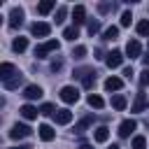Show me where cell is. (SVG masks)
Masks as SVG:
<instances>
[{
	"label": "cell",
	"mask_w": 149,
	"mask_h": 149,
	"mask_svg": "<svg viewBox=\"0 0 149 149\" xmlns=\"http://www.w3.org/2000/svg\"><path fill=\"white\" fill-rule=\"evenodd\" d=\"M123 86V79L121 77H107L105 79V91H119Z\"/></svg>",
	"instance_id": "cell-12"
},
{
	"label": "cell",
	"mask_w": 149,
	"mask_h": 149,
	"mask_svg": "<svg viewBox=\"0 0 149 149\" xmlns=\"http://www.w3.org/2000/svg\"><path fill=\"white\" fill-rule=\"evenodd\" d=\"M86 100H88V105H91V107H95V109H100V107L105 105V100H102L100 95H95V93H91V95H88Z\"/></svg>",
	"instance_id": "cell-23"
},
{
	"label": "cell",
	"mask_w": 149,
	"mask_h": 149,
	"mask_svg": "<svg viewBox=\"0 0 149 149\" xmlns=\"http://www.w3.org/2000/svg\"><path fill=\"white\" fill-rule=\"evenodd\" d=\"M54 7H56V0H42L37 5V14H49Z\"/></svg>",
	"instance_id": "cell-18"
},
{
	"label": "cell",
	"mask_w": 149,
	"mask_h": 149,
	"mask_svg": "<svg viewBox=\"0 0 149 149\" xmlns=\"http://www.w3.org/2000/svg\"><path fill=\"white\" fill-rule=\"evenodd\" d=\"M58 40H47V42H42V44H37L35 47V56L37 58H47L51 51H58Z\"/></svg>",
	"instance_id": "cell-1"
},
{
	"label": "cell",
	"mask_w": 149,
	"mask_h": 149,
	"mask_svg": "<svg viewBox=\"0 0 149 149\" xmlns=\"http://www.w3.org/2000/svg\"><path fill=\"white\" fill-rule=\"evenodd\" d=\"M12 74H16V72H14V65H12V63H2V65H0V79H2V81H9Z\"/></svg>",
	"instance_id": "cell-14"
},
{
	"label": "cell",
	"mask_w": 149,
	"mask_h": 149,
	"mask_svg": "<svg viewBox=\"0 0 149 149\" xmlns=\"http://www.w3.org/2000/svg\"><path fill=\"white\" fill-rule=\"evenodd\" d=\"M54 135H56V133H54V128H51L49 123H42V126H40V137H42L44 142H51Z\"/></svg>",
	"instance_id": "cell-17"
},
{
	"label": "cell",
	"mask_w": 149,
	"mask_h": 149,
	"mask_svg": "<svg viewBox=\"0 0 149 149\" xmlns=\"http://www.w3.org/2000/svg\"><path fill=\"white\" fill-rule=\"evenodd\" d=\"M19 112H21V116H23V119H37V114H40V109H37V107H33V105H23Z\"/></svg>",
	"instance_id": "cell-16"
},
{
	"label": "cell",
	"mask_w": 149,
	"mask_h": 149,
	"mask_svg": "<svg viewBox=\"0 0 149 149\" xmlns=\"http://www.w3.org/2000/svg\"><path fill=\"white\" fill-rule=\"evenodd\" d=\"M119 37V28L116 26H109L105 33H102V40H116Z\"/></svg>",
	"instance_id": "cell-25"
},
{
	"label": "cell",
	"mask_w": 149,
	"mask_h": 149,
	"mask_svg": "<svg viewBox=\"0 0 149 149\" xmlns=\"http://www.w3.org/2000/svg\"><path fill=\"white\" fill-rule=\"evenodd\" d=\"M63 37H65V40H74V37H79V33H77V26H70V28H65V30H63Z\"/></svg>",
	"instance_id": "cell-28"
},
{
	"label": "cell",
	"mask_w": 149,
	"mask_h": 149,
	"mask_svg": "<svg viewBox=\"0 0 149 149\" xmlns=\"http://www.w3.org/2000/svg\"><path fill=\"white\" fill-rule=\"evenodd\" d=\"M130 21H133V14H130V12H123V14H121V26L126 28V26H130Z\"/></svg>",
	"instance_id": "cell-34"
},
{
	"label": "cell",
	"mask_w": 149,
	"mask_h": 149,
	"mask_svg": "<svg viewBox=\"0 0 149 149\" xmlns=\"http://www.w3.org/2000/svg\"><path fill=\"white\" fill-rule=\"evenodd\" d=\"M54 119H56V123H61V126H68V123L72 121V112H70V109H58V112L54 114Z\"/></svg>",
	"instance_id": "cell-11"
},
{
	"label": "cell",
	"mask_w": 149,
	"mask_h": 149,
	"mask_svg": "<svg viewBox=\"0 0 149 149\" xmlns=\"http://www.w3.org/2000/svg\"><path fill=\"white\" fill-rule=\"evenodd\" d=\"M112 107L119 109V112L126 109V98H123V95H114V98H112Z\"/></svg>",
	"instance_id": "cell-26"
},
{
	"label": "cell",
	"mask_w": 149,
	"mask_h": 149,
	"mask_svg": "<svg viewBox=\"0 0 149 149\" xmlns=\"http://www.w3.org/2000/svg\"><path fill=\"white\" fill-rule=\"evenodd\" d=\"M109 149H121V147H119V144H112V147H109Z\"/></svg>",
	"instance_id": "cell-39"
},
{
	"label": "cell",
	"mask_w": 149,
	"mask_h": 149,
	"mask_svg": "<svg viewBox=\"0 0 149 149\" xmlns=\"http://www.w3.org/2000/svg\"><path fill=\"white\" fill-rule=\"evenodd\" d=\"M61 100L68 102V105H72V102L79 100V91H77L74 86H63V88H61Z\"/></svg>",
	"instance_id": "cell-2"
},
{
	"label": "cell",
	"mask_w": 149,
	"mask_h": 149,
	"mask_svg": "<svg viewBox=\"0 0 149 149\" xmlns=\"http://www.w3.org/2000/svg\"><path fill=\"white\" fill-rule=\"evenodd\" d=\"M135 121L133 119H126V121H121V126H119V137H130V133L135 130Z\"/></svg>",
	"instance_id": "cell-9"
},
{
	"label": "cell",
	"mask_w": 149,
	"mask_h": 149,
	"mask_svg": "<svg viewBox=\"0 0 149 149\" xmlns=\"http://www.w3.org/2000/svg\"><path fill=\"white\" fill-rule=\"evenodd\" d=\"M142 61H144V65H147V68H149V47H147V54H144V56H142Z\"/></svg>",
	"instance_id": "cell-37"
},
{
	"label": "cell",
	"mask_w": 149,
	"mask_h": 149,
	"mask_svg": "<svg viewBox=\"0 0 149 149\" xmlns=\"http://www.w3.org/2000/svg\"><path fill=\"white\" fill-rule=\"evenodd\" d=\"M74 77H81L84 88H93V84H95V72L93 70H79V72H74Z\"/></svg>",
	"instance_id": "cell-4"
},
{
	"label": "cell",
	"mask_w": 149,
	"mask_h": 149,
	"mask_svg": "<svg viewBox=\"0 0 149 149\" xmlns=\"http://www.w3.org/2000/svg\"><path fill=\"white\" fill-rule=\"evenodd\" d=\"M114 9H116L114 2H100V5H98V12H100V14H107V12H114Z\"/></svg>",
	"instance_id": "cell-27"
},
{
	"label": "cell",
	"mask_w": 149,
	"mask_h": 149,
	"mask_svg": "<svg viewBox=\"0 0 149 149\" xmlns=\"http://www.w3.org/2000/svg\"><path fill=\"white\" fill-rule=\"evenodd\" d=\"M23 98H26V100H37V98H42V88L35 86V84H30V86L23 88Z\"/></svg>",
	"instance_id": "cell-10"
},
{
	"label": "cell",
	"mask_w": 149,
	"mask_h": 149,
	"mask_svg": "<svg viewBox=\"0 0 149 149\" xmlns=\"http://www.w3.org/2000/svg\"><path fill=\"white\" fill-rule=\"evenodd\" d=\"M58 109H54V105H49V102H44L42 107H40V114H44V116H49V114H56Z\"/></svg>",
	"instance_id": "cell-33"
},
{
	"label": "cell",
	"mask_w": 149,
	"mask_h": 149,
	"mask_svg": "<svg viewBox=\"0 0 149 149\" xmlns=\"http://www.w3.org/2000/svg\"><path fill=\"white\" fill-rule=\"evenodd\" d=\"M135 30H137V35H142V37H149V19H142V21H137Z\"/></svg>",
	"instance_id": "cell-20"
},
{
	"label": "cell",
	"mask_w": 149,
	"mask_h": 149,
	"mask_svg": "<svg viewBox=\"0 0 149 149\" xmlns=\"http://www.w3.org/2000/svg\"><path fill=\"white\" fill-rule=\"evenodd\" d=\"M133 149H147V140L142 135H135L133 137Z\"/></svg>",
	"instance_id": "cell-29"
},
{
	"label": "cell",
	"mask_w": 149,
	"mask_h": 149,
	"mask_svg": "<svg viewBox=\"0 0 149 149\" xmlns=\"http://www.w3.org/2000/svg\"><path fill=\"white\" fill-rule=\"evenodd\" d=\"M140 54H142V47H140V42H137V40H130V42L126 44V56L133 61V58H137Z\"/></svg>",
	"instance_id": "cell-8"
},
{
	"label": "cell",
	"mask_w": 149,
	"mask_h": 149,
	"mask_svg": "<svg viewBox=\"0 0 149 149\" xmlns=\"http://www.w3.org/2000/svg\"><path fill=\"white\" fill-rule=\"evenodd\" d=\"M28 135H30V128L26 123H14L12 130H9V137L12 140H21V137H28Z\"/></svg>",
	"instance_id": "cell-5"
},
{
	"label": "cell",
	"mask_w": 149,
	"mask_h": 149,
	"mask_svg": "<svg viewBox=\"0 0 149 149\" xmlns=\"http://www.w3.org/2000/svg\"><path fill=\"white\" fill-rule=\"evenodd\" d=\"M21 81H23V74H14L9 81H5V88H7V91H14V88H19Z\"/></svg>",
	"instance_id": "cell-21"
},
{
	"label": "cell",
	"mask_w": 149,
	"mask_h": 149,
	"mask_svg": "<svg viewBox=\"0 0 149 149\" xmlns=\"http://www.w3.org/2000/svg\"><path fill=\"white\" fill-rule=\"evenodd\" d=\"M140 84H142V86H149V68L142 70V74H140Z\"/></svg>",
	"instance_id": "cell-35"
},
{
	"label": "cell",
	"mask_w": 149,
	"mask_h": 149,
	"mask_svg": "<svg viewBox=\"0 0 149 149\" xmlns=\"http://www.w3.org/2000/svg\"><path fill=\"white\" fill-rule=\"evenodd\" d=\"M12 149H33L30 144H21V147H12Z\"/></svg>",
	"instance_id": "cell-38"
},
{
	"label": "cell",
	"mask_w": 149,
	"mask_h": 149,
	"mask_svg": "<svg viewBox=\"0 0 149 149\" xmlns=\"http://www.w3.org/2000/svg\"><path fill=\"white\" fill-rule=\"evenodd\" d=\"M30 33H33L35 37H47V35L51 33V26L44 23V21H35V23L30 26Z\"/></svg>",
	"instance_id": "cell-3"
},
{
	"label": "cell",
	"mask_w": 149,
	"mask_h": 149,
	"mask_svg": "<svg viewBox=\"0 0 149 149\" xmlns=\"http://www.w3.org/2000/svg\"><path fill=\"white\" fill-rule=\"evenodd\" d=\"M79 149H91V147H88V144H81V147H79Z\"/></svg>",
	"instance_id": "cell-40"
},
{
	"label": "cell",
	"mask_w": 149,
	"mask_h": 149,
	"mask_svg": "<svg viewBox=\"0 0 149 149\" xmlns=\"http://www.w3.org/2000/svg\"><path fill=\"white\" fill-rule=\"evenodd\" d=\"M65 16H68V7H58L54 19H56V23H63V21H65Z\"/></svg>",
	"instance_id": "cell-30"
},
{
	"label": "cell",
	"mask_w": 149,
	"mask_h": 149,
	"mask_svg": "<svg viewBox=\"0 0 149 149\" xmlns=\"http://www.w3.org/2000/svg\"><path fill=\"white\" fill-rule=\"evenodd\" d=\"M12 49H14L16 54H21V51H26V49H28V40H26V37H16V40L12 42Z\"/></svg>",
	"instance_id": "cell-19"
},
{
	"label": "cell",
	"mask_w": 149,
	"mask_h": 149,
	"mask_svg": "<svg viewBox=\"0 0 149 149\" xmlns=\"http://www.w3.org/2000/svg\"><path fill=\"white\" fill-rule=\"evenodd\" d=\"M147 107V95L144 93H137L135 95V102H133V107H130V112H142Z\"/></svg>",
	"instance_id": "cell-15"
},
{
	"label": "cell",
	"mask_w": 149,
	"mask_h": 149,
	"mask_svg": "<svg viewBox=\"0 0 149 149\" xmlns=\"http://www.w3.org/2000/svg\"><path fill=\"white\" fill-rule=\"evenodd\" d=\"M107 137H109V128L107 126L95 128V142H107Z\"/></svg>",
	"instance_id": "cell-22"
},
{
	"label": "cell",
	"mask_w": 149,
	"mask_h": 149,
	"mask_svg": "<svg viewBox=\"0 0 149 149\" xmlns=\"http://www.w3.org/2000/svg\"><path fill=\"white\" fill-rule=\"evenodd\" d=\"M84 56H86V47H81V44H79V47H74V49H72V58L81 61Z\"/></svg>",
	"instance_id": "cell-31"
},
{
	"label": "cell",
	"mask_w": 149,
	"mask_h": 149,
	"mask_svg": "<svg viewBox=\"0 0 149 149\" xmlns=\"http://www.w3.org/2000/svg\"><path fill=\"white\" fill-rule=\"evenodd\" d=\"M61 68H63V61H61V58H56V61L51 63V70H54V72H58Z\"/></svg>",
	"instance_id": "cell-36"
},
{
	"label": "cell",
	"mask_w": 149,
	"mask_h": 149,
	"mask_svg": "<svg viewBox=\"0 0 149 149\" xmlns=\"http://www.w3.org/2000/svg\"><path fill=\"white\" fill-rule=\"evenodd\" d=\"M105 63H107L109 68H119V65L123 63V54H121L119 49H114V51H109V54L105 56Z\"/></svg>",
	"instance_id": "cell-6"
},
{
	"label": "cell",
	"mask_w": 149,
	"mask_h": 149,
	"mask_svg": "<svg viewBox=\"0 0 149 149\" xmlns=\"http://www.w3.org/2000/svg\"><path fill=\"white\" fill-rule=\"evenodd\" d=\"M23 23V9L21 7H14L9 12V28H19Z\"/></svg>",
	"instance_id": "cell-7"
},
{
	"label": "cell",
	"mask_w": 149,
	"mask_h": 149,
	"mask_svg": "<svg viewBox=\"0 0 149 149\" xmlns=\"http://www.w3.org/2000/svg\"><path fill=\"white\" fill-rule=\"evenodd\" d=\"M86 28H88V35H95V33L100 30V21H98V19H93V21H88V26H86Z\"/></svg>",
	"instance_id": "cell-32"
},
{
	"label": "cell",
	"mask_w": 149,
	"mask_h": 149,
	"mask_svg": "<svg viewBox=\"0 0 149 149\" xmlns=\"http://www.w3.org/2000/svg\"><path fill=\"white\" fill-rule=\"evenodd\" d=\"M91 123H93V116H84V119H81V121L74 126V130H77V133H84V130H86Z\"/></svg>",
	"instance_id": "cell-24"
},
{
	"label": "cell",
	"mask_w": 149,
	"mask_h": 149,
	"mask_svg": "<svg viewBox=\"0 0 149 149\" xmlns=\"http://www.w3.org/2000/svg\"><path fill=\"white\" fill-rule=\"evenodd\" d=\"M72 21H74V26H79V23L86 21V9H84L81 5H77V7L72 9Z\"/></svg>",
	"instance_id": "cell-13"
}]
</instances>
